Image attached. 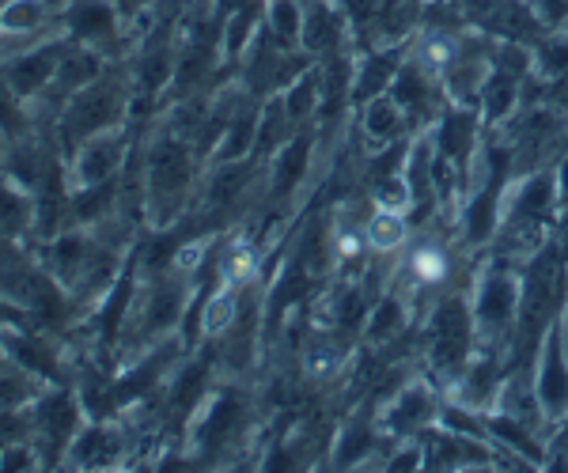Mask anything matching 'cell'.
Here are the masks:
<instances>
[{
	"mask_svg": "<svg viewBox=\"0 0 568 473\" xmlns=\"http://www.w3.org/2000/svg\"><path fill=\"white\" fill-rule=\"evenodd\" d=\"M201 152L190 136L163 122L141 152V205L155 227H171L194 202Z\"/></svg>",
	"mask_w": 568,
	"mask_h": 473,
	"instance_id": "obj_1",
	"label": "cell"
},
{
	"mask_svg": "<svg viewBox=\"0 0 568 473\" xmlns=\"http://www.w3.org/2000/svg\"><path fill=\"white\" fill-rule=\"evenodd\" d=\"M133 117V80H130V65L125 61H110V69L95 84H88L84 91L69 99L58 111L50 125V136L58 141L61 156H69L80 141L106 130H118V125H130Z\"/></svg>",
	"mask_w": 568,
	"mask_h": 473,
	"instance_id": "obj_2",
	"label": "cell"
},
{
	"mask_svg": "<svg viewBox=\"0 0 568 473\" xmlns=\"http://www.w3.org/2000/svg\"><path fill=\"white\" fill-rule=\"evenodd\" d=\"M190 280L194 277H186L179 269H163L152 273L144 285H133L130 311H125L122 333H118V341L130 345L133 357L152 349V345L168 341L182 326V315L190 311V299L197 292Z\"/></svg>",
	"mask_w": 568,
	"mask_h": 473,
	"instance_id": "obj_3",
	"label": "cell"
},
{
	"mask_svg": "<svg viewBox=\"0 0 568 473\" xmlns=\"http://www.w3.org/2000/svg\"><path fill=\"white\" fill-rule=\"evenodd\" d=\"M565 280H568L565 254L542 247L530 258L527 277H524V299H519V322H516L519 357H524V349H527V357H535L542 333L557 322V311H561L565 292H568Z\"/></svg>",
	"mask_w": 568,
	"mask_h": 473,
	"instance_id": "obj_4",
	"label": "cell"
},
{
	"mask_svg": "<svg viewBox=\"0 0 568 473\" xmlns=\"http://www.w3.org/2000/svg\"><path fill=\"white\" fill-rule=\"evenodd\" d=\"M0 349H4V357L12 363H20L31 376H39L45 387L77 383L69 345L39 322H4L0 326Z\"/></svg>",
	"mask_w": 568,
	"mask_h": 473,
	"instance_id": "obj_5",
	"label": "cell"
},
{
	"mask_svg": "<svg viewBox=\"0 0 568 473\" xmlns=\"http://www.w3.org/2000/svg\"><path fill=\"white\" fill-rule=\"evenodd\" d=\"M61 27L72 42L91 45L110 61H125L133 53L130 20L118 0H65L61 4Z\"/></svg>",
	"mask_w": 568,
	"mask_h": 473,
	"instance_id": "obj_6",
	"label": "cell"
},
{
	"mask_svg": "<svg viewBox=\"0 0 568 473\" xmlns=\"http://www.w3.org/2000/svg\"><path fill=\"white\" fill-rule=\"evenodd\" d=\"M88 413L80 405L77 387H45L31 405V424H34V448L42 451L45 470L61 466L65 462V451L72 448L77 432L84 429Z\"/></svg>",
	"mask_w": 568,
	"mask_h": 473,
	"instance_id": "obj_7",
	"label": "cell"
},
{
	"mask_svg": "<svg viewBox=\"0 0 568 473\" xmlns=\"http://www.w3.org/2000/svg\"><path fill=\"white\" fill-rule=\"evenodd\" d=\"M428 363L439 379L459 383V376L470 363V345H474V315L463 299H444L428 318Z\"/></svg>",
	"mask_w": 568,
	"mask_h": 473,
	"instance_id": "obj_8",
	"label": "cell"
},
{
	"mask_svg": "<svg viewBox=\"0 0 568 473\" xmlns=\"http://www.w3.org/2000/svg\"><path fill=\"white\" fill-rule=\"evenodd\" d=\"M130 156H133L130 125H118V130L88 136V141H80L65 156L69 186L84 189V186H99V182L118 178L125 171V163H130Z\"/></svg>",
	"mask_w": 568,
	"mask_h": 473,
	"instance_id": "obj_9",
	"label": "cell"
},
{
	"mask_svg": "<svg viewBox=\"0 0 568 473\" xmlns=\"http://www.w3.org/2000/svg\"><path fill=\"white\" fill-rule=\"evenodd\" d=\"M246 421V398L235 387H220L209 390L205 402L197 405V413L190 417V448H194V462L197 459H216L224 451V443L235 440V432L243 429Z\"/></svg>",
	"mask_w": 568,
	"mask_h": 473,
	"instance_id": "obj_10",
	"label": "cell"
},
{
	"mask_svg": "<svg viewBox=\"0 0 568 473\" xmlns=\"http://www.w3.org/2000/svg\"><path fill=\"white\" fill-rule=\"evenodd\" d=\"M519 299H524V285L511 277L508 269H489L474 296V333L481 341L508 338L519 322Z\"/></svg>",
	"mask_w": 568,
	"mask_h": 473,
	"instance_id": "obj_11",
	"label": "cell"
},
{
	"mask_svg": "<svg viewBox=\"0 0 568 473\" xmlns=\"http://www.w3.org/2000/svg\"><path fill=\"white\" fill-rule=\"evenodd\" d=\"M69 42H72L69 34H50V39L23 45V50L8 53V58L0 61L8 84L20 91L31 106L39 103V99L45 95V88L53 84V76H58V65H61V58H65Z\"/></svg>",
	"mask_w": 568,
	"mask_h": 473,
	"instance_id": "obj_12",
	"label": "cell"
},
{
	"mask_svg": "<svg viewBox=\"0 0 568 473\" xmlns=\"http://www.w3.org/2000/svg\"><path fill=\"white\" fill-rule=\"evenodd\" d=\"M538 371H535V402L549 417L561 421L568 413V330L554 322L538 341Z\"/></svg>",
	"mask_w": 568,
	"mask_h": 473,
	"instance_id": "obj_13",
	"label": "cell"
},
{
	"mask_svg": "<svg viewBox=\"0 0 568 473\" xmlns=\"http://www.w3.org/2000/svg\"><path fill=\"white\" fill-rule=\"evenodd\" d=\"M125 429L114 421H84V429L77 432L72 448L65 451L61 466L69 470H114L125 459Z\"/></svg>",
	"mask_w": 568,
	"mask_h": 473,
	"instance_id": "obj_14",
	"label": "cell"
},
{
	"mask_svg": "<svg viewBox=\"0 0 568 473\" xmlns=\"http://www.w3.org/2000/svg\"><path fill=\"white\" fill-rule=\"evenodd\" d=\"M262 167H265V163L254 160V156L232 160V163H213V171L205 175V186H201V208L227 213V208L243 205Z\"/></svg>",
	"mask_w": 568,
	"mask_h": 473,
	"instance_id": "obj_15",
	"label": "cell"
},
{
	"mask_svg": "<svg viewBox=\"0 0 568 473\" xmlns=\"http://www.w3.org/2000/svg\"><path fill=\"white\" fill-rule=\"evenodd\" d=\"M34 224H39V202L34 189L23 186L20 178H12L8 171H0V235L16 247L34 250Z\"/></svg>",
	"mask_w": 568,
	"mask_h": 473,
	"instance_id": "obj_16",
	"label": "cell"
},
{
	"mask_svg": "<svg viewBox=\"0 0 568 473\" xmlns=\"http://www.w3.org/2000/svg\"><path fill=\"white\" fill-rule=\"evenodd\" d=\"M345 8H337L334 0H307L304 4V34H300V50L307 58H329L342 50L345 39Z\"/></svg>",
	"mask_w": 568,
	"mask_h": 473,
	"instance_id": "obj_17",
	"label": "cell"
},
{
	"mask_svg": "<svg viewBox=\"0 0 568 473\" xmlns=\"http://www.w3.org/2000/svg\"><path fill=\"white\" fill-rule=\"evenodd\" d=\"M311 148H315V133L296 130L288 141L265 160V178H270V194L273 197H288L311 171Z\"/></svg>",
	"mask_w": 568,
	"mask_h": 473,
	"instance_id": "obj_18",
	"label": "cell"
},
{
	"mask_svg": "<svg viewBox=\"0 0 568 473\" xmlns=\"http://www.w3.org/2000/svg\"><path fill=\"white\" fill-rule=\"evenodd\" d=\"M265 27V0H243L240 8L220 20V58H224L227 69H235L246 58L254 42H258Z\"/></svg>",
	"mask_w": 568,
	"mask_h": 473,
	"instance_id": "obj_19",
	"label": "cell"
},
{
	"mask_svg": "<svg viewBox=\"0 0 568 473\" xmlns=\"http://www.w3.org/2000/svg\"><path fill=\"white\" fill-rule=\"evenodd\" d=\"M209 394V363L205 360H190L182 368L171 371L168 379V398H163V413L171 421H186L197 413V405L205 402Z\"/></svg>",
	"mask_w": 568,
	"mask_h": 473,
	"instance_id": "obj_20",
	"label": "cell"
},
{
	"mask_svg": "<svg viewBox=\"0 0 568 473\" xmlns=\"http://www.w3.org/2000/svg\"><path fill=\"white\" fill-rule=\"evenodd\" d=\"M439 413L436 394L425 383H409L390 398V405L383 409V429L390 435H409L417 429H425L428 421Z\"/></svg>",
	"mask_w": 568,
	"mask_h": 473,
	"instance_id": "obj_21",
	"label": "cell"
},
{
	"mask_svg": "<svg viewBox=\"0 0 568 473\" xmlns=\"http://www.w3.org/2000/svg\"><path fill=\"white\" fill-rule=\"evenodd\" d=\"M474 141H478V117H474L466 106L455 103L452 111L439 114L436 122V156H444L447 163H455V167H463V163H470L474 156Z\"/></svg>",
	"mask_w": 568,
	"mask_h": 473,
	"instance_id": "obj_22",
	"label": "cell"
},
{
	"mask_svg": "<svg viewBox=\"0 0 568 473\" xmlns=\"http://www.w3.org/2000/svg\"><path fill=\"white\" fill-rule=\"evenodd\" d=\"M402 58H406V50H402V45L375 50L372 58H364L361 65H356V76H353V103L364 106L368 99L390 91L394 76H398V69H402Z\"/></svg>",
	"mask_w": 568,
	"mask_h": 473,
	"instance_id": "obj_23",
	"label": "cell"
},
{
	"mask_svg": "<svg viewBox=\"0 0 568 473\" xmlns=\"http://www.w3.org/2000/svg\"><path fill=\"white\" fill-rule=\"evenodd\" d=\"M390 99L406 111V117L414 114H433V99H436V76L425 72L417 61H402L398 76L390 84Z\"/></svg>",
	"mask_w": 568,
	"mask_h": 473,
	"instance_id": "obj_24",
	"label": "cell"
},
{
	"mask_svg": "<svg viewBox=\"0 0 568 473\" xmlns=\"http://www.w3.org/2000/svg\"><path fill=\"white\" fill-rule=\"evenodd\" d=\"M500 186H497V175H493L489 186H481L478 194L466 202V213H463V235L478 247V243H489L497 239V227H500Z\"/></svg>",
	"mask_w": 568,
	"mask_h": 473,
	"instance_id": "obj_25",
	"label": "cell"
},
{
	"mask_svg": "<svg viewBox=\"0 0 568 473\" xmlns=\"http://www.w3.org/2000/svg\"><path fill=\"white\" fill-rule=\"evenodd\" d=\"M243 292H246V285L243 288L220 285L216 292L205 296V304L197 307V322H201V333H205L209 341L224 338V333L235 326V318H240V311H243Z\"/></svg>",
	"mask_w": 568,
	"mask_h": 473,
	"instance_id": "obj_26",
	"label": "cell"
},
{
	"mask_svg": "<svg viewBox=\"0 0 568 473\" xmlns=\"http://www.w3.org/2000/svg\"><path fill=\"white\" fill-rule=\"evenodd\" d=\"M557 205V175H530L508 194V216H530V220H546Z\"/></svg>",
	"mask_w": 568,
	"mask_h": 473,
	"instance_id": "obj_27",
	"label": "cell"
},
{
	"mask_svg": "<svg viewBox=\"0 0 568 473\" xmlns=\"http://www.w3.org/2000/svg\"><path fill=\"white\" fill-rule=\"evenodd\" d=\"M459 394H463V405H470V409L500 402V363L493 360L489 352H485V357H470L466 371L459 376Z\"/></svg>",
	"mask_w": 568,
	"mask_h": 473,
	"instance_id": "obj_28",
	"label": "cell"
},
{
	"mask_svg": "<svg viewBox=\"0 0 568 473\" xmlns=\"http://www.w3.org/2000/svg\"><path fill=\"white\" fill-rule=\"evenodd\" d=\"M39 114H34V106L27 103V99L8 84L4 69H0V136H4L8 144L20 141V136H31L39 133Z\"/></svg>",
	"mask_w": 568,
	"mask_h": 473,
	"instance_id": "obj_29",
	"label": "cell"
},
{
	"mask_svg": "<svg viewBox=\"0 0 568 473\" xmlns=\"http://www.w3.org/2000/svg\"><path fill=\"white\" fill-rule=\"evenodd\" d=\"M281 103H284V111H288L292 125L304 130L311 117L323 111V84H318V69L311 65V69L300 72V76L281 91Z\"/></svg>",
	"mask_w": 568,
	"mask_h": 473,
	"instance_id": "obj_30",
	"label": "cell"
},
{
	"mask_svg": "<svg viewBox=\"0 0 568 473\" xmlns=\"http://www.w3.org/2000/svg\"><path fill=\"white\" fill-rule=\"evenodd\" d=\"M406 122H409L406 111H402L390 95H375L364 103L361 125H364V133H368V141H375V148H379V144L398 141V133L406 130Z\"/></svg>",
	"mask_w": 568,
	"mask_h": 473,
	"instance_id": "obj_31",
	"label": "cell"
},
{
	"mask_svg": "<svg viewBox=\"0 0 568 473\" xmlns=\"http://www.w3.org/2000/svg\"><path fill=\"white\" fill-rule=\"evenodd\" d=\"M265 31L273 42L300 50L304 34V0H265Z\"/></svg>",
	"mask_w": 568,
	"mask_h": 473,
	"instance_id": "obj_32",
	"label": "cell"
},
{
	"mask_svg": "<svg viewBox=\"0 0 568 473\" xmlns=\"http://www.w3.org/2000/svg\"><path fill=\"white\" fill-rule=\"evenodd\" d=\"M42 390H45L42 379L31 376L20 363L12 360L0 363V409H31Z\"/></svg>",
	"mask_w": 568,
	"mask_h": 473,
	"instance_id": "obj_33",
	"label": "cell"
},
{
	"mask_svg": "<svg viewBox=\"0 0 568 473\" xmlns=\"http://www.w3.org/2000/svg\"><path fill=\"white\" fill-rule=\"evenodd\" d=\"M516 103H519V76L493 69L489 80H485V88H481V95H478L485 122H504V117L516 111Z\"/></svg>",
	"mask_w": 568,
	"mask_h": 473,
	"instance_id": "obj_34",
	"label": "cell"
},
{
	"mask_svg": "<svg viewBox=\"0 0 568 473\" xmlns=\"http://www.w3.org/2000/svg\"><path fill=\"white\" fill-rule=\"evenodd\" d=\"M459 53H463V45L455 42L452 31H428L425 39L417 42L414 61L425 72H433V76H444V72L459 61Z\"/></svg>",
	"mask_w": 568,
	"mask_h": 473,
	"instance_id": "obj_35",
	"label": "cell"
},
{
	"mask_svg": "<svg viewBox=\"0 0 568 473\" xmlns=\"http://www.w3.org/2000/svg\"><path fill=\"white\" fill-rule=\"evenodd\" d=\"M406 273H409V280H414V288L444 285V277H447V250L436 247V243H420V247H414V254H409Z\"/></svg>",
	"mask_w": 568,
	"mask_h": 473,
	"instance_id": "obj_36",
	"label": "cell"
},
{
	"mask_svg": "<svg viewBox=\"0 0 568 473\" xmlns=\"http://www.w3.org/2000/svg\"><path fill=\"white\" fill-rule=\"evenodd\" d=\"M364 235H368V243L379 254H394V250L406 247L409 224H406V216L394 213V208H379V213L368 220V227H364Z\"/></svg>",
	"mask_w": 568,
	"mask_h": 473,
	"instance_id": "obj_37",
	"label": "cell"
},
{
	"mask_svg": "<svg viewBox=\"0 0 568 473\" xmlns=\"http://www.w3.org/2000/svg\"><path fill=\"white\" fill-rule=\"evenodd\" d=\"M489 432H493V440L497 443H508L511 451L519 454V459H527V462H542L546 454L542 448H538L535 440H530V429H527V421H516V417H508V413H500V417H493L489 421Z\"/></svg>",
	"mask_w": 568,
	"mask_h": 473,
	"instance_id": "obj_38",
	"label": "cell"
},
{
	"mask_svg": "<svg viewBox=\"0 0 568 473\" xmlns=\"http://www.w3.org/2000/svg\"><path fill=\"white\" fill-rule=\"evenodd\" d=\"M406 326V304H402L398 296H383L379 304L368 311V326H364V338H368L372 345H383L390 341L394 333Z\"/></svg>",
	"mask_w": 568,
	"mask_h": 473,
	"instance_id": "obj_39",
	"label": "cell"
},
{
	"mask_svg": "<svg viewBox=\"0 0 568 473\" xmlns=\"http://www.w3.org/2000/svg\"><path fill=\"white\" fill-rule=\"evenodd\" d=\"M372 451H375V432L368 429V424H345L329 459H334V466L349 470V466H361Z\"/></svg>",
	"mask_w": 568,
	"mask_h": 473,
	"instance_id": "obj_40",
	"label": "cell"
},
{
	"mask_svg": "<svg viewBox=\"0 0 568 473\" xmlns=\"http://www.w3.org/2000/svg\"><path fill=\"white\" fill-rule=\"evenodd\" d=\"M345 368V349L337 341H311L304 352V371L311 379H334Z\"/></svg>",
	"mask_w": 568,
	"mask_h": 473,
	"instance_id": "obj_41",
	"label": "cell"
},
{
	"mask_svg": "<svg viewBox=\"0 0 568 473\" xmlns=\"http://www.w3.org/2000/svg\"><path fill=\"white\" fill-rule=\"evenodd\" d=\"M27 470H45V459H42V451L34 448V440L0 448V473H27Z\"/></svg>",
	"mask_w": 568,
	"mask_h": 473,
	"instance_id": "obj_42",
	"label": "cell"
},
{
	"mask_svg": "<svg viewBox=\"0 0 568 473\" xmlns=\"http://www.w3.org/2000/svg\"><path fill=\"white\" fill-rule=\"evenodd\" d=\"M535 69L542 72V76H549V80L568 76V34H565V39H546V42H538V50H535Z\"/></svg>",
	"mask_w": 568,
	"mask_h": 473,
	"instance_id": "obj_43",
	"label": "cell"
},
{
	"mask_svg": "<svg viewBox=\"0 0 568 473\" xmlns=\"http://www.w3.org/2000/svg\"><path fill=\"white\" fill-rule=\"evenodd\" d=\"M439 424H444L447 432H455V435H474V440H489V424L478 421V417L470 413V405H444L439 409Z\"/></svg>",
	"mask_w": 568,
	"mask_h": 473,
	"instance_id": "obj_44",
	"label": "cell"
},
{
	"mask_svg": "<svg viewBox=\"0 0 568 473\" xmlns=\"http://www.w3.org/2000/svg\"><path fill=\"white\" fill-rule=\"evenodd\" d=\"M34 435L31 409H0V448L8 443H23Z\"/></svg>",
	"mask_w": 568,
	"mask_h": 473,
	"instance_id": "obj_45",
	"label": "cell"
},
{
	"mask_svg": "<svg viewBox=\"0 0 568 473\" xmlns=\"http://www.w3.org/2000/svg\"><path fill=\"white\" fill-rule=\"evenodd\" d=\"M160 4L163 0H118V8L125 12V20H130V27L136 20H149L152 12H160Z\"/></svg>",
	"mask_w": 568,
	"mask_h": 473,
	"instance_id": "obj_46",
	"label": "cell"
},
{
	"mask_svg": "<svg viewBox=\"0 0 568 473\" xmlns=\"http://www.w3.org/2000/svg\"><path fill=\"white\" fill-rule=\"evenodd\" d=\"M420 466H425V448H420V443H414L409 451H398L387 459V470H420Z\"/></svg>",
	"mask_w": 568,
	"mask_h": 473,
	"instance_id": "obj_47",
	"label": "cell"
},
{
	"mask_svg": "<svg viewBox=\"0 0 568 473\" xmlns=\"http://www.w3.org/2000/svg\"><path fill=\"white\" fill-rule=\"evenodd\" d=\"M194 4H197V0H163L160 12L168 16V20H175L179 12H186V8H194Z\"/></svg>",
	"mask_w": 568,
	"mask_h": 473,
	"instance_id": "obj_48",
	"label": "cell"
},
{
	"mask_svg": "<svg viewBox=\"0 0 568 473\" xmlns=\"http://www.w3.org/2000/svg\"><path fill=\"white\" fill-rule=\"evenodd\" d=\"M557 202L568 205V156L561 160V167H557Z\"/></svg>",
	"mask_w": 568,
	"mask_h": 473,
	"instance_id": "obj_49",
	"label": "cell"
},
{
	"mask_svg": "<svg viewBox=\"0 0 568 473\" xmlns=\"http://www.w3.org/2000/svg\"><path fill=\"white\" fill-rule=\"evenodd\" d=\"M4 160H8V141L0 136V171H4Z\"/></svg>",
	"mask_w": 568,
	"mask_h": 473,
	"instance_id": "obj_50",
	"label": "cell"
},
{
	"mask_svg": "<svg viewBox=\"0 0 568 473\" xmlns=\"http://www.w3.org/2000/svg\"><path fill=\"white\" fill-rule=\"evenodd\" d=\"M4 360H8V357H4V349H0V363H4Z\"/></svg>",
	"mask_w": 568,
	"mask_h": 473,
	"instance_id": "obj_51",
	"label": "cell"
},
{
	"mask_svg": "<svg viewBox=\"0 0 568 473\" xmlns=\"http://www.w3.org/2000/svg\"><path fill=\"white\" fill-rule=\"evenodd\" d=\"M0 4H4V0H0Z\"/></svg>",
	"mask_w": 568,
	"mask_h": 473,
	"instance_id": "obj_52",
	"label": "cell"
},
{
	"mask_svg": "<svg viewBox=\"0 0 568 473\" xmlns=\"http://www.w3.org/2000/svg\"><path fill=\"white\" fill-rule=\"evenodd\" d=\"M304 4H307V0H304Z\"/></svg>",
	"mask_w": 568,
	"mask_h": 473,
	"instance_id": "obj_53",
	"label": "cell"
},
{
	"mask_svg": "<svg viewBox=\"0 0 568 473\" xmlns=\"http://www.w3.org/2000/svg\"><path fill=\"white\" fill-rule=\"evenodd\" d=\"M565 330H568V326H565Z\"/></svg>",
	"mask_w": 568,
	"mask_h": 473,
	"instance_id": "obj_54",
	"label": "cell"
}]
</instances>
